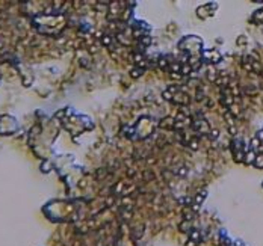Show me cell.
Masks as SVG:
<instances>
[{"mask_svg": "<svg viewBox=\"0 0 263 246\" xmlns=\"http://www.w3.org/2000/svg\"><path fill=\"white\" fill-rule=\"evenodd\" d=\"M139 74H142V69H141V68H138L136 71H132V77H138Z\"/></svg>", "mask_w": 263, "mask_h": 246, "instance_id": "obj_7", "label": "cell"}, {"mask_svg": "<svg viewBox=\"0 0 263 246\" xmlns=\"http://www.w3.org/2000/svg\"><path fill=\"white\" fill-rule=\"evenodd\" d=\"M255 137H257V139H259L260 142H263V128H262V130H259V131H257V135H255Z\"/></svg>", "mask_w": 263, "mask_h": 246, "instance_id": "obj_6", "label": "cell"}, {"mask_svg": "<svg viewBox=\"0 0 263 246\" xmlns=\"http://www.w3.org/2000/svg\"><path fill=\"white\" fill-rule=\"evenodd\" d=\"M254 165L257 168H263V154H257V159H255Z\"/></svg>", "mask_w": 263, "mask_h": 246, "instance_id": "obj_5", "label": "cell"}, {"mask_svg": "<svg viewBox=\"0 0 263 246\" xmlns=\"http://www.w3.org/2000/svg\"><path fill=\"white\" fill-rule=\"evenodd\" d=\"M253 21H263V9H257L253 15Z\"/></svg>", "mask_w": 263, "mask_h": 246, "instance_id": "obj_2", "label": "cell"}, {"mask_svg": "<svg viewBox=\"0 0 263 246\" xmlns=\"http://www.w3.org/2000/svg\"><path fill=\"white\" fill-rule=\"evenodd\" d=\"M201 59L204 60V62H209V64H218L222 58H221L219 51L216 50H207L204 51L203 54H201Z\"/></svg>", "mask_w": 263, "mask_h": 246, "instance_id": "obj_1", "label": "cell"}, {"mask_svg": "<svg viewBox=\"0 0 263 246\" xmlns=\"http://www.w3.org/2000/svg\"><path fill=\"white\" fill-rule=\"evenodd\" d=\"M197 245H198V242H194V240H191V238H189V242L186 243V246H197Z\"/></svg>", "mask_w": 263, "mask_h": 246, "instance_id": "obj_8", "label": "cell"}, {"mask_svg": "<svg viewBox=\"0 0 263 246\" xmlns=\"http://www.w3.org/2000/svg\"><path fill=\"white\" fill-rule=\"evenodd\" d=\"M200 237H201V234H200V231H197V229L191 231V234H189V238L194 240V242H200Z\"/></svg>", "mask_w": 263, "mask_h": 246, "instance_id": "obj_4", "label": "cell"}, {"mask_svg": "<svg viewBox=\"0 0 263 246\" xmlns=\"http://www.w3.org/2000/svg\"><path fill=\"white\" fill-rule=\"evenodd\" d=\"M206 195H207V192L204 190L203 193H198V195L195 196V207H198L200 204L203 202V201H204V198H206Z\"/></svg>", "mask_w": 263, "mask_h": 246, "instance_id": "obj_3", "label": "cell"}]
</instances>
